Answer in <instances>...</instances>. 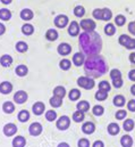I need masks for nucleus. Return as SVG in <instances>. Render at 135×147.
<instances>
[{
  "label": "nucleus",
  "mask_w": 135,
  "mask_h": 147,
  "mask_svg": "<svg viewBox=\"0 0 135 147\" xmlns=\"http://www.w3.org/2000/svg\"><path fill=\"white\" fill-rule=\"evenodd\" d=\"M78 43L82 50L88 56L99 55L102 50V40L99 33L94 32H82L78 36Z\"/></svg>",
  "instance_id": "f257e3e1"
},
{
  "label": "nucleus",
  "mask_w": 135,
  "mask_h": 147,
  "mask_svg": "<svg viewBox=\"0 0 135 147\" xmlns=\"http://www.w3.org/2000/svg\"><path fill=\"white\" fill-rule=\"evenodd\" d=\"M107 71H108L107 62L100 55L89 56L84 63V72L86 76H90L92 79L100 78L103 74L107 73Z\"/></svg>",
  "instance_id": "f03ea898"
},
{
  "label": "nucleus",
  "mask_w": 135,
  "mask_h": 147,
  "mask_svg": "<svg viewBox=\"0 0 135 147\" xmlns=\"http://www.w3.org/2000/svg\"><path fill=\"white\" fill-rule=\"evenodd\" d=\"M77 86L82 89H85V90H92L94 87H96V81L94 79L90 78V76H86V75H82L80 78H77V81H76Z\"/></svg>",
  "instance_id": "7ed1b4c3"
},
{
  "label": "nucleus",
  "mask_w": 135,
  "mask_h": 147,
  "mask_svg": "<svg viewBox=\"0 0 135 147\" xmlns=\"http://www.w3.org/2000/svg\"><path fill=\"white\" fill-rule=\"evenodd\" d=\"M80 26L84 32H94L97 29V23L94 20L84 18V20H81Z\"/></svg>",
  "instance_id": "20e7f679"
},
{
  "label": "nucleus",
  "mask_w": 135,
  "mask_h": 147,
  "mask_svg": "<svg viewBox=\"0 0 135 147\" xmlns=\"http://www.w3.org/2000/svg\"><path fill=\"white\" fill-rule=\"evenodd\" d=\"M70 125V117L68 115H61L56 120V127L60 131H66Z\"/></svg>",
  "instance_id": "39448f33"
},
{
  "label": "nucleus",
  "mask_w": 135,
  "mask_h": 147,
  "mask_svg": "<svg viewBox=\"0 0 135 147\" xmlns=\"http://www.w3.org/2000/svg\"><path fill=\"white\" fill-rule=\"evenodd\" d=\"M53 24L58 29H65V28H67L68 24H69V18H68L67 15H65V14H59V15H57L53 18Z\"/></svg>",
  "instance_id": "423d86ee"
},
{
  "label": "nucleus",
  "mask_w": 135,
  "mask_h": 147,
  "mask_svg": "<svg viewBox=\"0 0 135 147\" xmlns=\"http://www.w3.org/2000/svg\"><path fill=\"white\" fill-rule=\"evenodd\" d=\"M86 61V55L83 53V51H77L73 55L72 57V63L77 66V67H81V66H84V63Z\"/></svg>",
  "instance_id": "0eeeda50"
},
{
  "label": "nucleus",
  "mask_w": 135,
  "mask_h": 147,
  "mask_svg": "<svg viewBox=\"0 0 135 147\" xmlns=\"http://www.w3.org/2000/svg\"><path fill=\"white\" fill-rule=\"evenodd\" d=\"M13 99H14L15 104H17V105H23L24 103L27 102V99H29V94H27L25 90H18V91H16V92L14 94Z\"/></svg>",
  "instance_id": "6e6552de"
},
{
  "label": "nucleus",
  "mask_w": 135,
  "mask_h": 147,
  "mask_svg": "<svg viewBox=\"0 0 135 147\" xmlns=\"http://www.w3.org/2000/svg\"><path fill=\"white\" fill-rule=\"evenodd\" d=\"M67 32L72 38L78 37V36H80V32H81L80 23H78L77 21H72V22H69V24H68V26H67Z\"/></svg>",
  "instance_id": "1a4fd4ad"
},
{
  "label": "nucleus",
  "mask_w": 135,
  "mask_h": 147,
  "mask_svg": "<svg viewBox=\"0 0 135 147\" xmlns=\"http://www.w3.org/2000/svg\"><path fill=\"white\" fill-rule=\"evenodd\" d=\"M17 130H18L17 125L15 123H11V122L6 123L2 128V132L6 137H14L17 134Z\"/></svg>",
  "instance_id": "9d476101"
},
{
  "label": "nucleus",
  "mask_w": 135,
  "mask_h": 147,
  "mask_svg": "<svg viewBox=\"0 0 135 147\" xmlns=\"http://www.w3.org/2000/svg\"><path fill=\"white\" fill-rule=\"evenodd\" d=\"M81 129H82V132L84 135H93L96 132V130H97V127H96L94 122L86 121V122H83Z\"/></svg>",
  "instance_id": "9b49d317"
},
{
  "label": "nucleus",
  "mask_w": 135,
  "mask_h": 147,
  "mask_svg": "<svg viewBox=\"0 0 135 147\" xmlns=\"http://www.w3.org/2000/svg\"><path fill=\"white\" fill-rule=\"evenodd\" d=\"M42 131H43V127H42V124L40 122H33L29 127V134L31 136H33V137L40 136L42 134Z\"/></svg>",
  "instance_id": "f8f14e48"
},
{
  "label": "nucleus",
  "mask_w": 135,
  "mask_h": 147,
  "mask_svg": "<svg viewBox=\"0 0 135 147\" xmlns=\"http://www.w3.org/2000/svg\"><path fill=\"white\" fill-rule=\"evenodd\" d=\"M72 49H73V47L68 42H61L57 47V53L60 56H68L69 54H72Z\"/></svg>",
  "instance_id": "ddd939ff"
},
{
  "label": "nucleus",
  "mask_w": 135,
  "mask_h": 147,
  "mask_svg": "<svg viewBox=\"0 0 135 147\" xmlns=\"http://www.w3.org/2000/svg\"><path fill=\"white\" fill-rule=\"evenodd\" d=\"M19 17H21V20H23V21H25V22H30V21L33 20V17H34L33 10L30 9V8H24V9L21 10Z\"/></svg>",
  "instance_id": "4468645a"
},
{
  "label": "nucleus",
  "mask_w": 135,
  "mask_h": 147,
  "mask_svg": "<svg viewBox=\"0 0 135 147\" xmlns=\"http://www.w3.org/2000/svg\"><path fill=\"white\" fill-rule=\"evenodd\" d=\"M14 89V86L9 81H2L0 83V94L1 95H9Z\"/></svg>",
  "instance_id": "2eb2a0df"
},
{
  "label": "nucleus",
  "mask_w": 135,
  "mask_h": 147,
  "mask_svg": "<svg viewBox=\"0 0 135 147\" xmlns=\"http://www.w3.org/2000/svg\"><path fill=\"white\" fill-rule=\"evenodd\" d=\"M45 111V105L43 102H35L33 105H32V112H33L34 115L36 116H40L44 113Z\"/></svg>",
  "instance_id": "dca6fc26"
},
{
  "label": "nucleus",
  "mask_w": 135,
  "mask_h": 147,
  "mask_svg": "<svg viewBox=\"0 0 135 147\" xmlns=\"http://www.w3.org/2000/svg\"><path fill=\"white\" fill-rule=\"evenodd\" d=\"M107 132H108L110 136H117V135L120 132V127L118 125V123L111 122V123H109L108 127H107Z\"/></svg>",
  "instance_id": "f3484780"
},
{
  "label": "nucleus",
  "mask_w": 135,
  "mask_h": 147,
  "mask_svg": "<svg viewBox=\"0 0 135 147\" xmlns=\"http://www.w3.org/2000/svg\"><path fill=\"white\" fill-rule=\"evenodd\" d=\"M81 96H82V92H81V90L77 89V88H73V89H70V91L68 92V99H69L70 102H77V100L81 98Z\"/></svg>",
  "instance_id": "a211bd4d"
},
{
  "label": "nucleus",
  "mask_w": 135,
  "mask_h": 147,
  "mask_svg": "<svg viewBox=\"0 0 135 147\" xmlns=\"http://www.w3.org/2000/svg\"><path fill=\"white\" fill-rule=\"evenodd\" d=\"M44 37H45V39H47L48 41L53 42V41H56V40L59 38V33H58V31H57L56 29H48Z\"/></svg>",
  "instance_id": "6ab92c4d"
},
{
  "label": "nucleus",
  "mask_w": 135,
  "mask_h": 147,
  "mask_svg": "<svg viewBox=\"0 0 135 147\" xmlns=\"http://www.w3.org/2000/svg\"><path fill=\"white\" fill-rule=\"evenodd\" d=\"M13 147H25L26 146V138L23 136H15L13 142H11Z\"/></svg>",
  "instance_id": "aec40b11"
},
{
  "label": "nucleus",
  "mask_w": 135,
  "mask_h": 147,
  "mask_svg": "<svg viewBox=\"0 0 135 147\" xmlns=\"http://www.w3.org/2000/svg\"><path fill=\"white\" fill-rule=\"evenodd\" d=\"M63 103H64V99H63V98L57 97V96H53V95H52V97H50V99H49V104H50V106H51L52 109H59V107H61Z\"/></svg>",
  "instance_id": "412c9836"
},
{
  "label": "nucleus",
  "mask_w": 135,
  "mask_h": 147,
  "mask_svg": "<svg viewBox=\"0 0 135 147\" xmlns=\"http://www.w3.org/2000/svg\"><path fill=\"white\" fill-rule=\"evenodd\" d=\"M34 32H35V29H34V26L31 24V23H24L23 25H22V33L24 34V36H26V37H30V36H32Z\"/></svg>",
  "instance_id": "4be33fe9"
},
{
  "label": "nucleus",
  "mask_w": 135,
  "mask_h": 147,
  "mask_svg": "<svg viewBox=\"0 0 135 147\" xmlns=\"http://www.w3.org/2000/svg\"><path fill=\"white\" fill-rule=\"evenodd\" d=\"M15 73L19 78H24V76H26L29 74V67L26 65H24V64H19V65L16 66Z\"/></svg>",
  "instance_id": "5701e85b"
},
{
  "label": "nucleus",
  "mask_w": 135,
  "mask_h": 147,
  "mask_svg": "<svg viewBox=\"0 0 135 147\" xmlns=\"http://www.w3.org/2000/svg\"><path fill=\"white\" fill-rule=\"evenodd\" d=\"M13 62H14L13 57L10 55H8V54H5V55H2L0 57V65L2 67H9L13 64Z\"/></svg>",
  "instance_id": "b1692460"
},
{
  "label": "nucleus",
  "mask_w": 135,
  "mask_h": 147,
  "mask_svg": "<svg viewBox=\"0 0 135 147\" xmlns=\"http://www.w3.org/2000/svg\"><path fill=\"white\" fill-rule=\"evenodd\" d=\"M1 109H2V112L5 114H13L15 112V104L13 102H10V100H7V102H5L2 104Z\"/></svg>",
  "instance_id": "393cba45"
},
{
  "label": "nucleus",
  "mask_w": 135,
  "mask_h": 147,
  "mask_svg": "<svg viewBox=\"0 0 135 147\" xmlns=\"http://www.w3.org/2000/svg\"><path fill=\"white\" fill-rule=\"evenodd\" d=\"M103 31H104V34H106V36L112 37V36H115V33H116V25H115L114 23L108 22V23L104 25Z\"/></svg>",
  "instance_id": "a878e982"
},
{
  "label": "nucleus",
  "mask_w": 135,
  "mask_h": 147,
  "mask_svg": "<svg viewBox=\"0 0 135 147\" xmlns=\"http://www.w3.org/2000/svg\"><path fill=\"white\" fill-rule=\"evenodd\" d=\"M52 94H53V96H57V97H60L64 99L65 96L67 95V91H66V88L64 86H57L53 88Z\"/></svg>",
  "instance_id": "bb28decb"
},
{
  "label": "nucleus",
  "mask_w": 135,
  "mask_h": 147,
  "mask_svg": "<svg viewBox=\"0 0 135 147\" xmlns=\"http://www.w3.org/2000/svg\"><path fill=\"white\" fill-rule=\"evenodd\" d=\"M30 117H31V114H30V112L27 110L19 111L18 114H17V119H18V121L21 123H26L30 120Z\"/></svg>",
  "instance_id": "cd10ccee"
},
{
  "label": "nucleus",
  "mask_w": 135,
  "mask_h": 147,
  "mask_svg": "<svg viewBox=\"0 0 135 147\" xmlns=\"http://www.w3.org/2000/svg\"><path fill=\"white\" fill-rule=\"evenodd\" d=\"M112 104L116 107H123L126 104V98L123 95H116L114 97V99H112Z\"/></svg>",
  "instance_id": "c85d7f7f"
},
{
  "label": "nucleus",
  "mask_w": 135,
  "mask_h": 147,
  "mask_svg": "<svg viewBox=\"0 0 135 147\" xmlns=\"http://www.w3.org/2000/svg\"><path fill=\"white\" fill-rule=\"evenodd\" d=\"M133 144H134V140H133V138L130 135L122 136V138H120V145H122V147H132Z\"/></svg>",
  "instance_id": "c756f323"
},
{
  "label": "nucleus",
  "mask_w": 135,
  "mask_h": 147,
  "mask_svg": "<svg viewBox=\"0 0 135 147\" xmlns=\"http://www.w3.org/2000/svg\"><path fill=\"white\" fill-rule=\"evenodd\" d=\"M15 49L17 53L19 54H24L29 50V45L25 42V41H17L16 45H15Z\"/></svg>",
  "instance_id": "7c9ffc66"
},
{
  "label": "nucleus",
  "mask_w": 135,
  "mask_h": 147,
  "mask_svg": "<svg viewBox=\"0 0 135 147\" xmlns=\"http://www.w3.org/2000/svg\"><path fill=\"white\" fill-rule=\"evenodd\" d=\"M72 120L75 122V123H81V122H84L85 120V113L81 112V111H75L72 115Z\"/></svg>",
  "instance_id": "2f4dec72"
},
{
  "label": "nucleus",
  "mask_w": 135,
  "mask_h": 147,
  "mask_svg": "<svg viewBox=\"0 0 135 147\" xmlns=\"http://www.w3.org/2000/svg\"><path fill=\"white\" fill-rule=\"evenodd\" d=\"M11 11L8 9V8H1L0 9V20L2 22H7V21H10L11 20Z\"/></svg>",
  "instance_id": "473e14b6"
},
{
  "label": "nucleus",
  "mask_w": 135,
  "mask_h": 147,
  "mask_svg": "<svg viewBox=\"0 0 135 147\" xmlns=\"http://www.w3.org/2000/svg\"><path fill=\"white\" fill-rule=\"evenodd\" d=\"M73 13H74L75 17H77V18H83L86 11H85L84 6H82V5H77V6H75V7H74Z\"/></svg>",
  "instance_id": "72a5a7b5"
},
{
  "label": "nucleus",
  "mask_w": 135,
  "mask_h": 147,
  "mask_svg": "<svg viewBox=\"0 0 135 147\" xmlns=\"http://www.w3.org/2000/svg\"><path fill=\"white\" fill-rule=\"evenodd\" d=\"M135 127V122L133 119H126L124 120L123 122V129L126 131V132H131Z\"/></svg>",
  "instance_id": "f704fd0d"
},
{
  "label": "nucleus",
  "mask_w": 135,
  "mask_h": 147,
  "mask_svg": "<svg viewBox=\"0 0 135 147\" xmlns=\"http://www.w3.org/2000/svg\"><path fill=\"white\" fill-rule=\"evenodd\" d=\"M76 110L81 111L83 113H86L88 111H90V103L88 100H81V102H77L76 104Z\"/></svg>",
  "instance_id": "c9c22d12"
},
{
  "label": "nucleus",
  "mask_w": 135,
  "mask_h": 147,
  "mask_svg": "<svg viewBox=\"0 0 135 147\" xmlns=\"http://www.w3.org/2000/svg\"><path fill=\"white\" fill-rule=\"evenodd\" d=\"M44 116H45V120H47L48 122H53V121H56V120L58 119L57 112H56V111H53V109H52V110L45 111Z\"/></svg>",
  "instance_id": "e433bc0d"
},
{
  "label": "nucleus",
  "mask_w": 135,
  "mask_h": 147,
  "mask_svg": "<svg viewBox=\"0 0 135 147\" xmlns=\"http://www.w3.org/2000/svg\"><path fill=\"white\" fill-rule=\"evenodd\" d=\"M115 25L116 26H124L125 24H126V16L125 15H123V14H118V15H116L115 16Z\"/></svg>",
  "instance_id": "4c0bfd02"
},
{
  "label": "nucleus",
  "mask_w": 135,
  "mask_h": 147,
  "mask_svg": "<svg viewBox=\"0 0 135 147\" xmlns=\"http://www.w3.org/2000/svg\"><path fill=\"white\" fill-rule=\"evenodd\" d=\"M108 91H104V90H101V89H98V91L94 94V98L98 100V102H103L108 98Z\"/></svg>",
  "instance_id": "58836bf2"
},
{
  "label": "nucleus",
  "mask_w": 135,
  "mask_h": 147,
  "mask_svg": "<svg viewBox=\"0 0 135 147\" xmlns=\"http://www.w3.org/2000/svg\"><path fill=\"white\" fill-rule=\"evenodd\" d=\"M111 18H112V11H111V9H109L108 7L102 8V21L110 22Z\"/></svg>",
  "instance_id": "ea45409f"
},
{
  "label": "nucleus",
  "mask_w": 135,
  "mask_h": 147,
  "mask_svg": "<svg viewBox=\"0 0 135 147\" xmlns=\"http://www.w3.org/2000/svg\"><path fill=\"white\" fill-rule=\"evenodd\" d=\"M59 67L63 71H69L72 67V61H69L68 58H63L59 62Z\"/></svg>",
  "instance_id": "a19ab883"
},
{
  "label": "nucleus",
  "mask_w": 135,
  "mask_h": 147,
  "mask_svg": "<svg viewBox=\"0 0 135 147\" xmlns=\"http://www.w3.org/2000/svg\"><path fill=\"white\" fill-rule=\"evenodd\" d=\"M111 83L110 82H108L107 80H102L100 81L99 83H98V89H101V90H104V91H110L111 90Z\"/></svg>",
  "instance_id": "79ce46f5"
},
{
  "label": "nucleus",
  "mask_w": 135,
  "mask_h": 147,
  "mask_svg": "<svg viewBox=\"0 0 135 147\" xmlns=\"http://www.w3.org/2000/svg\"><path fill=\"white\" fill-rule=\"evenodd\" d=\"M92 114L94 115V116H102L103 114H104V107L102 106V105H94L93 107H92Z\"/></svg>",
  "instance_id": "37998d69"
},
{
  "label": "nucleus",
  "mask_w": 135,
  "mask_h": 147,
  "mask_svg": "<svg viewBox=\"0 0 135 147\" xmlns=\"http://www.w3.org/2000/svg\"><path fill=\"white\" fill-rule=\"evenodd\" d=\"M115 117H116L117 121H124V120L127 117V111L123 110V109L118 110L115 113Z\"/></svg>",
  "instance_id": "c03bdc74"
},
{
  "label": "nucleus",
  "mask_w": 135,
  "mask_h": 147,
  "mask_svg": "<svg viewBox=\"0 0 135 147\" xmlns=\"http://www.w3.org/2000/svg\"><path fill=\"white\" fill-rule=\"evenodd\" d=\"M130 40H131V37L128 34H122L118 38V43L123 47H126V45L130 42Z\"/></svg>",
  "instance_id": "a18cd8bd"
},
{
  "label": "nucleus",
  "mask_w": 135,
  "mask_h": 147,
  "mask_svg": "<svg viewBox=\"0 0 135 147\" xmlns=\"http://www.w3.org/2000/svg\"><path fill=\"white\" fill-rule=\"evenodd\" d=\"M109 76H110L111 80H114V79H119V78H122L123 75H122L120 70H118V69H112V70L109 71Z\"/></svg>",
  "instance_id": "49530a36"
},
{
  "label": "nucleus",
  "mask_w": 135,
  "mask_h": 147,
  "mask_svg": "<svg viewBox=\"0 0 135 147\" xmlns=\"http://www.w3.org/2000/svg\"><path fill=\"white\" fill-rule=\"evenodd\" d=\"M111 86H112L114 88H116V89H120V88L124 86V80H123V78L111 80Z\"/></svg>",
  "instance_id": "de8ad7c7"
},
{
  "label": "nucleus",
  "mask_w": 135,
  "mask_h": 147,
  "mask_svg": "<svg viewBox=\"0 0 135 147\" xmlns=\"http://www.w3.org/2000/svg\"><path fill=\"white\" fill-rule=\"evenodd\" d=\"M92 17H93L94 20L102 21V8H96V9H93V11H92Z\"/></svg>",
  "instance_id": "09e8293b"
},
{
  "label": "nucleus",
  "mask_w": 135,
  "mask_h": 147,
  "mask_svg": "<svg viewBox=\"0 0 135 147\" xmlns=\"http://www.w3.org/2000/svg\"><path fill=\"white\" fill-rule=\"evenodd\" d=\"M90 140L88 138H80L77 142V147H90Z\"/></svg>",
  "instance_id": "8fccbe9b"
},
{
  "label": "nucleus",
  "mask_w": 135,
  "mask_h": 147,
  "mask_svg": "<svg viewBox=\"0 0 135 147\" xmlns=\"http://www.w3.org/2000/svg\"><path fill=\"white\" fill-rule=\"evenodd\" d=\"M127 111L135 113V99H131L127 102Z\"/></svg>",
  "instance_id": "3c124183"
},
{
  "label": "nucleus",
  "mask_w": 135,
  "mask_h": 147,
  "mask_svg": "<svg viewBox=\"0 0 135 147\" xmlns=\"http://www.w3.org/2000/svg\"><path fill=\"white\" fill-rule=\"evenodd\" d=\"M127 30H128V32L132 34V36H134L135 37V22H130L128 23V25H127Z\"/></svg>",
  "instance_id": "603ef678"
},
{
  "label": "nucleus",
  "mask_w": 135,
  "mask_h": 147,
  "mask_svg": "<svg viewBox=\"0 0 135 147\" xmlns=\"http://www.w3.org/2000/svg\"><path fill=\"white\" fill-rule=\"evenodd\" d=\"M127 50H135V39L134 38H131V40H130V42L126 45V47H125Z\"/></svg>",
  "instance_id": "864d4df0"
},
{
  "label": "nucleus",
  "mask_w": 135,
  "mask_h": 147,
  "mask_svg": "<svg viewBox=\"0 0 135 147\" xmlns=\"http://www.w3.org/2000/svg\"><path fill=\"white\" fill-rule=\"evenodd\" d=\"M128 79H130V81L135 82V69H132V70L128 72Z\"/></svg>",
  "instance_id": "5fc2aeb1"
},
{
  "label": "nucleus",
  "mask_w": 135,
  "mask_h": 147,
  "mask_svg": "<svg viewBox=\"0 0 135 147\" xmlns=\"http://www.w3.org/2000/svg\"><path fill=\"white\" fill-rule=\"evenodd\" d=\"M91 147H104V143H103L102 140H96V142L91 145Z\"/></svg>",
  "instance_id": "6e6d98bb"
},
{
  "label": "nucleus",
  "mask_w": 135,
  "mask_h": 147,
  "mask_svg": "<svg viewBox=\"0 0 135 147\" xmlns=\"http://www.w3.org/2000/svg\"><path fill=\"white\" fill-rule=\"evenodd\" d=\"M128 59H130V63L132 65H135V51H132L128 56Z\"/></svg>",
  "instance_id": "4d7b16f0"
},
{
  "label": "nucleus",
  "mask_w": 135,
  "mask_h": 147,
  "mask_svg": "<svg viewBox=\"0 0 135 147\" xmlns=\"http://www.w3.org/2000/svg\"><path fill=\"white\" fill-rule=\"evenodd\" d=\"M5 33H6V25H5L3 23L0 22V37L3 36Z\"/></svg>",
  "instance_id": "13d9d810"
},
{
  "label": "nucleus",
  "mask_w": 135,
  "mask_h": 147,
  "mask_svg": "<svg viewBox=\"0 0 135 147\" xmlns=\"http://www.w3.org/2000/svg\"><path fill=\"white\" fill-rule=\"evenodd\" d=\"M57 147H70V145L68 143H66V142H61V143H59L57 145Z\"/></svg>",
  "instance_id": "bf43d9fd"
},
{
  "label": "nucleus",
  "mask_w": 135,
  "mask_h": 147,
  "mask_svg": "<svg viewBox=\"0 0 135 147\" xmlns=\"http://www.w3.org/2000/svg\"><path fill=\"white\" fill-rule=\"evenodd\" d=\"M0 2L2 5H5V6H8V5H10L13 2V0H0Z\"/></svg>",
  "instance_id": "052dcab7"
},
{
  "label": "nucleus",
  "mask_w": 135,
  "mask_h": 147,
  "mask_svg": "<svg viewBox=\"0 0 135 147\" xmlns=\"http://www.w3.org/2000/svg\"><path fill=\"white\" fill-rule=\"evenodd\" d=\"M130 91H131V94H132V96H135V83H134V84H132V87H131V89H130Z\"/></svg>",
  "instance_id": "680f3d73"
},
{
  "label": "nucleus",
  "mask_w": 135,
  "mask_h": 147,
  "mask_svg": "<svg viewBox=\"0 0 135 147\" xmlns=\"http://www.w3.org/2000/svg\"><path fill=\"white\" fill-rule=\"evenodd\" d=\"M134 22H135V21H134Z\"/></svg>",
  "instance_id": "e2e57ef3"
}]
</instances>
